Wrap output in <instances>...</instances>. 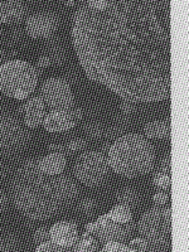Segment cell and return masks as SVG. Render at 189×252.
Returning <instances> with one entry per match:
<instances>
[{"instance_id": "7a4b0ae2", "label": "cell", "mask_w": 189, "mask_h": 252, "mask_svg": "<svg viewBox=\"0 0 189 252\" xmlns=\"http://www.w3.org/2000/svg\"><path fill=\"white\" fill-rule=\"evenodd\" d=\"M80 188L68 174L49 175L38 168L37 159H28L18 166L12 181L15 208L34 222L48 220L75 203Z\"/></svg>"}, {"instance_id": "ba28073f", "label": "cell", "mask_w": 189, "mask_h": 252, "mask_svg": "<svg viewBox=\"0 0 189 252\" xmlns=\"http://www.w3.org/2000/svg\"><path fill=\"white\" fill-rule=\"evenodd\" d=\"M40 97L46 106L57 111H69L75 106V96L71 85L64 78L51 77L46 80L40 87Z\"/></svg>"}, {"instance_id": "4fadbf2b", "label": "cell", "mask_w": 189, "mask_h": 252, "mask_svg": "<svg viewBox=\"0 0 189 252\" xmlns=\"http://www.w3.org/2000/svg\"><path fill=\"white\" fill-rule=\"evenodd\" d=\"M76 121L72 116L71 111H57L52 110L46 115L43 120V127L48 132L58 134V132H67L76 126Z\"/></svg>"}, {"instance_id": "5b68a950", "label": "cell", "mask_w": 189, "mask_h": 252, "mask_svg": "<svg viewBox=\"0 0 189 252\" xmlns=\"http://www.w3.org/2000/svg\"><path fill=\"white\" fill-rule=\"evenodd\" d=\"M172 208L149 209L136 224L139 236L149 244L152 251H168L172 249Z\"/></svg>"}, {"instance_id": "e575fe53", "label": "cell", "mask_w": 189, "mask_h": 252, "mask_svg": "<svg viewBox=\"0 0 189 252\" xmlns=\"http://www.w3.org/2000/svg\"><path fill=\"white\" fill-rule=\"evenodd\" d=\"M159 172L168 173V174H172V160H170V155L168 154L160 163V168H159Z\"/></svg>"}, {"instance_id": "30bf717a", "label": "cell", "mask_w": 189, "mask_h": 252, "mask_svg": "<svg viewBox=\"0 0 189 252\" xmlns=\"http://www.w3.org/2000/svg\"><path fill=\"white\" fill-rule=\"evenodd\" d=\"M60 27V18L52 12H37L26 20V31L33 39H51Z\"/></svg>"}, {"instance_id": "e0dca14e", "label": "cell", "mask_w": 189, "mask_h": 252, "mask_svg": "<svg viewBox=\"0 0 189 252\" xmlns=\"http://www.w3.org/2000/svg\"><path fill=\"white\" fill-rule=\"evenodd\" d=\"M43 56H46L51 61V66L60 67L62 66L67 58V51L63 43L58 39H51L44 46Z\"/></svg>"}, {"instance_id": "8992f818", "label": "cell", "mask_w": 189, "mask_h": 252, "mask_svg": "<svg viewBox=\"0 0 189 252\" xmlns=\"http://www.w3.org/2000/svg\"><path fill=\"white\" fill-rule=\"evenodd\" d=\"M32 143L28 126L12 110L0 106V159L23 154Z\"/></svg>"}, {"instance_id": "7402d4cb", "label": "cell", "mask_w": 189, "mask_h": 252, "mask_svg": "<svg viewBox=\"0 0 189 252\" xmlns=\"http://www.w3.org/2000/svg\"><path fill=\"white\" fill-rule=\"evenodd\" d=\"M97 209V202L94 201V198L87 197L81 199V202L78 203L77 211L83 216H90L92 213H94V211Z\"/></svg>"}, {"instance_id": "603a6c76", "label": "cell", "mask_w": 189, "mask_h": 252, "mask_svg": "<svg viewBox=\"0 0 189 252\" xmlns=\"http://www.w3.org/2000/svg\"><path fill=\"white\" fill-rule=\"evenodd\" d=\"M153 183L157 187L158 189L160 190H168L172 186V174H168V173L158 172L154 175V179H153Z\"/></svg>"}, {"instance_id": "2e32d148", "label": "cell", "mask_w": 189, "mask_h": 252, "mask_svg": "<svg viewBox=\"0 0 189 252\" xmlns=\"http://www.w3.org/2000/svg\"><path fill=\"white\" fill-rule=\"evenodd\" d=\"M144 136L152 140H166L170 138V123L168 120H154L144 126Z\"/></svg>"}, {"instance_id": "8fae6325", "label": "cell", "mask_w": 189, "mask_h": 252, "mask_svg": "<svg viewBox=\"0 0 189 252\" xmlns=\"http://www.w3.org/2000/svg\"><path fill=\"white\" fill-rule=\"evenodd\" d=\"M78 228L73 222L60 220L49 228V240L62 247L64 251L71 250L78 241Z\"/></svg>"}, {"instance_id": "f35d334b", "label": "cell", "mask_w": 189, "mask_h": 252, "mask_svg": "<svg viewBox=\"0 0 189 252\" xmlns=\"http://www.w3.org/2000/svg\"><path fill=\"white\" fill-rule=\"evenodd\" d=\"M0 33H1V23H0Z\"/></svg>"}, {"instance_id": "836d02e7", "label": "cell", "mask_w": 189, "mask_h": 252, "mask_svg": "<svg viewBox=\"0 0 189 252\" xmlns=\"http://www.w3.org/2000/svg\"><path fill=\"white\" fill-rule=\"evenodd\" d=\"M48 67H51V61L46 57V56H39V58L37 60V63H35V69L37 71H44Z\"/></svg>"}, {"instance_id": "1f68e13d", "label": "cell", "mask_w": 189, "mask_h": 252, "mask_svg": "<svg viewBox=\"0 0 189 252\" xmlns=\"http://www.w3.org/2000/svg\"><path fill=\"white\" fill-rule=\"evenodd\" d=\"M87 5L92 9V10H96V12H101V10H105L109 5V1L107 0H89L86 1Z\"/></svg>"}, {"instance_id": "cb8c5ba5", "label": "cell", "mask_w": 189, "mask_h": 252, "mask_svg": "<svg viewBox=\"0 0 189 252\" xmlns=\"http://www.w3.org/2000/svg\"><path fill=\"white\" fill-rule=\"evenodd\" d=\"M87 141L82 138H75L71 139L64 144V148L67 150V154H78V153L83 152L86 149Z\"/></svg>"}, {"instance_id": "9c48e42d", "label": "cell", "mask_w": 189, "mask_h": 252, "mask_svg": "<svg viewBox=\"0 0 189 252\" xmlns=\"http://www.w3.org/2000/svg\"><path fill=\"white\" fill-rule=\"evenodd\" d=\"M96 223V231L92 236L98 241V244L107 242V241H120L126 242L132 235H134L136 224L134 220H130L127 223H118L110 220L107 215H103L94 220Z\"/></svg>"}, {"instance_id": "d4e9b609", "label": "cell", "mask_w": 189, "mask_h": 252, "mask_svg": "<svg viewBox=\"0 0 189 252\" xmlns=\"http://www.w3.org/2000/svg\"><path fill=\"white\" fill-rule=\"evenodd\" d=\"M103 252H121L126 251L130 252V247L125 245V242H120V241H107L103 244L102 247Z\"/></svg>"}, {"instance_id": "d590c367", "label": "cell", "mask_w": 189, "mask_h": 252, "mask_svg": "<svg viewBox=\"0 0 189 252\" xmlns=\"http://www.w3.org/2000/svg\"><path fill=\"white\" fill-rule=\"evenodd\" d=\"M9 206V197L3 189H0V213L6 211Z\"/></svg>"}, {"instance_id": "7c38bea8", "label": "cell", "mask_w": 189, "mask_h": 252, "mask_svg": "<svg viewBox=\"0 0 189 252\" xmlns=\"http://www.w3.org/2000/svg\"><path fill=\"white\" fill-rule=\"evenodd\" d=\"M19 111L24 114V124L29 129H37L43 124L46 118V103L40 96L32 97L19 107Z\"/></svg>"}, {"instance_id": "6da1fadb", "label": "cell", "mask_w": 189, "mask_h": 252, "mask_svg": "<svg viewBox=\"0 0 189 252\" xmlns=\"http://www.w3.org/2000/svg\"><path fill=\"white\" fill-rule=\"evenodd\" d=\"M72 42L87 77L123 100L161 102L172 90L169 0H112L78 6Z\"/></svg>"}, {"instance_id": "277c9868", "label": "cell", "mask_w": 189, "mask_h": 252, "mask_svg": "<svg viewBox=\"0 0 189 252\" xmlns=\"http://www.w3.org/2000/svg\"><path fill=\"white\" fill-rule=\"evenodd\" d=\"M37 83L38 71L26 61L12 60L0 66V91L8 97L26 100Z\"/></svg>"}, {"instance_id": "44dd1931", "label": "cell", "mask_w": 189, "mask_h": 252, "mask_svg": "<svg viewBox=\"0 0 189 252\" xmlns=\"http://www.w3.org/2000/svg\"><path fill=\"white\" fill-rule=\"evenodd\" d=\"M22 249V241L14 233L0 235V251H19Z\"/></svg>"}, {"instance_id": "ac0fdd59", "label": "cell", "mask_w": 189, "mask_h": 252, "mask_svg": "<svg viewBox=\"0 0 189 252\" xmlns=\"http://www.w3.org/2000/svg\"><path fill=\"white\" fill-rule=\"evenodd\" d=\"M116 201H118V204H123V206L127 207L132 211V209L138 208V206L140 204V192L138 189H135L134 187H125V188H121L118 192Z\"/></svg>"}, {"instance_id": "3957f363", "label": "cell", "mask_w": 189, "mask_h": 252, "mask_svg": "<svg viewBox=\"0 0 189 252\" xmlns=\"http://www.w3.org/2000/svg\"><path fill=\"white\" fill-rule=\"evenodd\" d=\"M106 158L116 174L134 179L152 172L155 150L149 139L143 135L123 134L110 145Z\"/></svg>"}, {"instance_id": "9a60e30c", "label": "cell", "mask_w": 189, "mask_h": 252, "mask_svg": "<svg viewBox=\"0 0 189 252\" xmlns=\"http://www.w3.org/2000/svg\"><path fill=\"white\" fill-rule=\"evenodd\" d=\"M38 168L43 173L49 175L62 174L66 169V155L57 154V153H48L43 158L37 159Z\"/></svg>"}, {"instance_id": "f1b7e54d", "label": "cell", "mask_w": 189, "mask_h": 252, "mask_svg": "<svg viewBox=\"0 0 189 252\" xmlns=\"http://www.w3.org/2000/svg\"><path fill=\"white\" fill-rule=\"evenodd\" d=\"M49 240V228L47 227H39L38 229H35V232L33 233V242H34L35 246L43 244L46 241Z\"/></svg>"}, {"instance_id": "8d00e7d4", "label": "cell", "mask_w": 189, "mask_h": 252, "mask_svg": "<svg viewBox=\"0 0 189 252\" xmlns=\"http://www.w3.org/2000/svg\"><path fill=\"white\" fill-rule=\"evenodd\" d=\"M69 111H71L72 116H73V119H75L76 123H80V121L82 120L83 111H82V110H81V107L73 106L71 110H69Z\"/></svg>"}, {"instance_id": "ffe728a7", "label": "cell", "mask_w": 189, "mask_h": 252, "mask_svg": "<svg viewBox=\"0 0 189 252\" xmlns=\"http://www.w3.org/2000/svg\"><path fill=\"white\" fill-rule=\"evenodd\" d=\"M98 241L89 233H83L82 238L76 242V245L72 247V250L76 252H91L98 250Z\"/></svg>"}, {"instance_id": "d6a6232c", "label": "cell", "mask_w": 189, "mask_h": 252, "mask_svg": "<svg viewBox=\"0 0 189 252\" xmlns=\"http://www.w3.org/2000/svg\"><path fill=\"white\" fill-rule=\"evenodd\" d=\"M47 150L49 153H57V154H63L66 155L67 154V150L64 148V144H61V143H53V144H49L47 146Z\"/></svg>"}, {"instance_id": "4dcf8cb0", "label": "cell", "mask_w": 189, "mask_h": 252, "mask_svg": "<svg viewBox=\"0 0 189 252\" xmlns=\"http://www.w3.org/2000/svg\"><path fill=\"white\" fill-rule=\"evenodd\" d=\"M153 203L159 207L165 206V204L169 203V194L164 190H159L153 195Z\"/></svg>"}, {"instance_id": "52a82bcc", "label": "cell", "mask_w": 189, "mask_h": 252, "mask_svg": "<svg viewBox=\"0 0 189 252\" xmlns=\"http://www.w3.org/2000/svg\"><path fill=\"white\" fill-rule=\"evenodd\" d=\"M110 166L107 158L97 150L85 152L76 159L73 166L75 178L83 186L97 188L109 178Z\"/></svg>"}, {"instance_id": "4316f807", "label": "cell", "mask_w": 189, "mask_h": 252, "mask_svg": "<svg viewBox=\"0 0 189 252\" xmlns=\"http://www.w3.org/2000/svg\"><path fill=\"white\" fill-rule=\"evenodd\" d=\"M127 246L130 247V251H139V252H144V251H152L150 249L149 244L146 242L144 238L138 237V238H134L129 242Z\"/></svg>"}, {"instance_id": "d6986e66", "label": "cell", "mask_w": 189, "mask_h": 252, "mask_svg": "<svg viewBox=\"0 0 189 252\" xmlns=\"http://www.w3.org/2000/svg\"><path fill=\"white\" fill-rule=\"evenodd\" d=\"M107 217L118 223H127L132 220V211L123 204H118L107 213Z\"/></svg>"}, {"instance_id": "83f0119b", "label": "cell", "mask_w": 189, "mask_h": 252, "mask_svg": "<svg viewBox=\"0 0 189 252\" xmlns=\"http://www.w3.org/2000/svg\"><path fill=\"white\" fill-rule=\"evenodd\" d=\"M86 131L87 136L91 139H94V140H98L103 136V129L102 126L98 125V124H90V125L86 126Z\"/></svg>"}, {"instance_id": "74e56055", "label": "cell", "mask_w": 189, "mask_h": 252, "mask_svg": "<svg viewBox=\"0 0 189 252\" xmlns=\"http://www.w3.org/2000/svg\"><path fill=\"white\" fill-rule=\"evenodd\" d=\"M63 4H64V6H67V8H73V6L76 5V1H73V0H71V1H63Z\"/></svg>"}, {"instance_id": "484cf974", "label": "cell", "mask_w": 189, "mask_h": 252, "mask_svg": "<svg viewBox=\"0 0 189 252\" xmlns=\"http://www.w3.org/2000/svg\"><path fill=\"white\" fill-rule=\"evenodd\" d=\"M136 110H138V103L132 102V101H129V100H123V98H121V102H120L121 116L129 119L130 116H132V115L136 112Z\"/></svg>"}, {"instance_id": "5bb4252c", "label": "cell", "mask_w": 189, "mask_h": 252, "mask_svg": "<svg viewBox=\"0 0 189 252\" xmlns=\"http://www.w3.org/2000/svg\"><path fill=\"white\" fill-rule=\"evenodd\" d=\"M27 4L18 0H5L0 1V23H18L27 15Z\"/></svg>"}, {"instance_id": "f546056e", "label": "cell", "mask_w": 189, "mask_h": 252, "mask_svg": "<svg viewBox=\"0 0 189 252\" xmlns=\"http://www.w3.org/2000/svg\"><path fill=\"white\" fill-rule=\"evenodd\" d=\"M35 251L37 252H40V251L61 252V251H64V250H63L61 246H58V245H56L55 242H52L51 240H48V241H46V242H43V244L38 245V246L35 247Z\"/></svg>"}]
</instances>
